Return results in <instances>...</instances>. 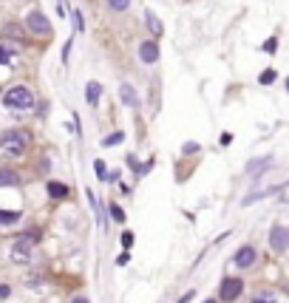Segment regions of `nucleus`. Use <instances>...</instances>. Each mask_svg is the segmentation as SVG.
<instances>
[{"instance_id": "1", "label": "nucleus", "mask_w": 289, "mask_h": 303, "mask_svg": "<svg viewBox=\"0 0 289 303\" xmlns=\"http://www.w3.org/2000/svg\"><path fill=\"white\" fill-rule=\"evenodd\" d=\"M3 105H6L9 111H14V113H26V111H31V108H34V94H31L26 85H14V88H9V91H6V96H3Z\"/></svg>"}, {"instance_id": "2", "label": "nucleus", "mask_w": 289, "mask_h": 303, "mask_svg": "<svg viewBox=\"0 0 289 303\" xmlns=\"http://www.w3.org/2000/svg\"><path fill=\"white\" fill-rule=\"evenodd\" d=\"M28 147V133L26 130H3L0 133V150L9 156H23Z\"/></svg>"}, {"instance_id": "3", "label": "nucleus", "mask_w": 289, "mask_h": 303, "mask_svg": "<svg viewBox=\"0 0 289 303\" xmlns=\"http://www.w3.org/2000/svg\"><path fill=\"white\" fill-rule=\"evenodd\" d=\"M241 292H244V281H241V278H233V275H227L219 286V298L227 301V303L236 301V298H241Z\"/></svg>"}, {"instance_id": "4", "label": "nucleus", "mask_w": 289, "mask_h": 303, "mask_svg": "<svg viewBox=\"0 0 289 303\" xmlns=\"http://www.w3.org/2000/svg\"><path fill=\"white\" fill-rule=\"evenodd\" d=\"M270 247L272 252H287L289 250V227L278 224L270 230Z\"/></svg>"}, {"instance_id": "5", "label": "nucleus", "mask_w": 289, "mask_h": 303, "mask_svg": "<svg viewBox=\"0 0 289 303\" xmlns=\"http://www.w3.org/2000/svg\"><path fill=\"white\" fill-rule=\"evenodd\" d=\"M31 238H26V235H23V238H17V241L11 244V261H14V264H28V261H31Z\"/></svg>"}, {"instance_id": "6", "label": "nucleus", "mask_w": 289, "mask_h": 303, "mask_svg": "<svg viewBox=\"0 0 289 303\" xmlns=\"http://www.w3.org/2000/svg\"><path fill=\"white\" fill-rule=\"evenodd\" d=\"M26 26L34 31V34H48L51 31V26H48V17H45L43 11H31L26 17Z\"/></svg>"}, {"instance_id": "7", "label": "nucleus", "mask_w": 289, "mask_h": 303, "mask_svg": "<svg viewBox=\"0 0 289 303\" xmlns=\"http://www.w3.org/2000/svg\"><path fill=\"white\" fill-rule=\"evenodd\" d=\"M255 258H258V252H255V247H241V250L236 252V267L238 269H247V267H253Z\"/></svg>"}, {"instance_id": "8", "label": "nucleus", "mask_w": 289, "mask_h": 303, "mask_svg": "<svg viewBox=\"0 0 289 303\" xmlns=\"http://www.w3.org/2000/svg\"><path fill=\"white\" fill-rule=\"evenodd\" d=\"M139 60L148 62V65L150 62H156L159 60V45L156 43H142L139 45Z\"/></svg>"}, {"instance_id": "9", "label": "nucleus", "mask_w": 289, "mask_h": 303, "mask_svg": "<svg viewBox=\"0 0 289 303\" xmlns=\"http://www.w3.org/2000/svg\"><path fill=\"white\" fill-rule=\"evenodd\" d=\"M99 94H102V85L99 82H88L85 85V102L94 108V105H99Z\"/></svg>"}, {"instance_id": "10", "label": "nucleus", "mask_w": 289, "mask_h": 303, "mask_svg": "<svg viewBox=\"0 0 289 303\" xmlns=\"http://www.w3.org/2000/svg\"><path fill=\"white\" fill-rule=\"evenodd\" d=\"M45 190H48V196H51V199H65V196H68V184L48 182V184H45Z\"/></svg>"}, {"instance_id": "11", "label": "nucleus", "mask_w": 289, "mask_h": 303, "mask_svg": "<svg viewBox=\"0 0 289 303\" xmlns=\"http://www.w3.org/2000/svg\"><path fill=\"white\" fill-rule=\"evenodd\" d=\"M119 96H122V102L128 105V108H136V105H139V99H136V91H133L131 85H122V88H119Z\"/></svg>"}, {"instance_id": "12", "label": "nucleus", "mask_w": 289, "mask_h": 303, "mask_svg": "<svg viewBox=\"0 0 289 303\" xmlns=\"http://www.w3.org/2000/svg\"><path fill=\"white\" fill-rule=\"evenodd\" d=\"M20 176L14 170H0V187H17Z\"/></svg>"}, {"instance_id": "13", "label": "nucleus", "mask_w": 289, "mask_h": 303, "mask_svg": "<svg viewBox=\"0 0 289 303\" xmlns=\"http://www.w3.org/2000/svg\"><path fill=\"white\" fill-rule=\"evenodd\" d=\"M145 20H148V28H150V31L162 37V31H165V26H162V20H159L156 14H153V11H145Z\"/></svg>"}, {"instance_id": "14", "label": "nucleus", "mask_w": 289, "mask_h": 303, "mask_svg": "<svg viewBox=\"0 0 289 303\" xmlns=\"http://www.w3.org/2000/svg\"><path fill=\"white\" fill-rule=\"evenodd\" d=\"M20 221V213H9V210H0V227H11Z\"/></svg>"}, {"instance_id": "15", "label": "nucleus", "mask_w": 289, "mask_h": 303, "mask_svg": "<svg viewBox=\"0 0 289 303\" xmlns=\"http://www.w3.org/2000/svg\"><path fill=\"white\" fill-rule=\"evenodd\" d=\"M119 142H125V133L122 130H114V133H108V136L102 139V147H114V145H119Z\"/></svg>"}, {"instance_id": "16", "label": "nucleus", "mask_w": 289, "mask_h": 303, "mask_svg": "<svg viewBox=\"0 0 289 303\" xmlns=\"http://www.w3.org/2000/svg\"><path fill=\"white\" fill-rule=\"evenodd\" d=\"M3 37H14V40H20V37H23V28H20L17 23H11V26L3 28Z\"/></svg>"}, {"instance_id": "17", "label": "nucleus", "mask_w": 289, "mask_h": 303, "mask_svg": "<svg viewBox=\"0 0 289 303\" xmlns=\"http://www.w3.org/2000/svg\"><path fill=\"white\" fill-rule=\"evenodd\" d=\"M108 207H111V218L122 224V221H125V213H122V207H119V204H108Z\"/></svg>"}, {"instance_id": "18", "label": "nucleus", "mask_w": 289, "mask_h": 303, "mask_svg": "<svg viewBox=\"0 0 289 303\" xmlns=\"http://www.w3.org/2000/svg\"><path fill=\"white\" fill-rule=\"evenodd\" d=\"M108 6L114 11H125L128 6H131V0H108Z\"/></svg>"}, {"instance_id": "19", "label": "nucleus", "mask_w": 289, "mask_h": 303, "mask_svg": "<svg viewBox=\"0 0 289 303\" xmlns=\"http://www.w3.org/2000/svg\"><path fill=\"white\" fill-rule=\"evenodd\" d=\"M258 82H261V85H270V82H275V71H264L261 77H258Z\"/></svg>"}, {"instance_id": "20", "label": "nucleus", "mask_w": 289, "mask_h": 303, "mask_svg": "<svg viewBox=\"0 0 289 303\" xmlns=\"http://www.w3.org/2000/svg\"><path fill=\"white\" fill-rule=\"evenodd\" d=\"M94 170H96V176H99V179H105V176H108L105 162H102V159H96V162H94Z\"/></svg>"}, {"instance_id": "21", "label": "nucleus", "mask_w": 289, "mask_h": 303, "mask_svg": "<svg viewBox=\"0 0 289 303\" xmlns=\"http://www.w3.org/2000/svg\"><path fill=\"white\" fill-rule=\"evenodd\" d=\"M275 48H278V40H275V37H270V40L264 43V48H261V51H267V54H275Z\"/></svg>"}, {"instance_id": "22", "label": "nucleus", "mask_w": 289, "mask_h": 303, "mask_svg": "<svg viewBox=\"0 0 289 303\" xmlns=\"http://www.w3.org/2000/svg\"><path fill=\"white\" fill-rule=\"evenodd\" d=\"M193 298H196V289H187V292H184V295H182V298H179L176 303H190Z\"/></svg>"}, {"instance_id": "23", "label": "nucleus", "mask_w": 289, "mask_h": 303, "mask_svg": "<svg viewBox=\"0 0 289 303\" xmlns=\"http://www.w3.org/2000/svg\"><path fill=\"white\" fill-rule=\"evenodd\" d=\"M250 303H275V301H272V295H255Z\"/></svg>"}, {"instance_id": "24", "label": "nucleus", "mask_w": 289, "mask_h": 303, "mask_svg": "<svg viewBox=\"0 0 289 303\" xmlns=\"http://www.w3.org/2000/svg\"><path fill=\"white\" fill-rule=\"evenodd\" d=\"M11 60V54H9V48H3V45H0V65H6V62Z\"/></svg>"}, {"instance_id": "25", "label": "nucleus", "mask_w": 289, "mask_h": 303, "mask_svg": "<svg viewBox=\"0 0 289 303\" xmlns=\"http://www.w3.org/2000/svg\"><path fill=\"white\" fill-rule=\"evenodd\" d=\"M131 244H133V233H122V247L131 250Z\"/></svg>"}, {"instance_id": "26", "label": "nucleus", "mask_w": 289, "mask_h": 303, "mask_svg": "<svg viewBox=\"0 0 289 303\" xmlns=\"http://www.w3.org/2000/svg\"><path fill=\"white\" fill-rule=\"evenodd\" d=\"M11 295V286L9 284H0V301H3V298H9Z\"/></svg>"}, {"instance_id": "27", "label": "nucleus", "mask_w": 289, "mask_h": 303, "mask_svg": "<svg viewBox=\"0 0 289 303\" xmlns=\"http://www.w3.org/2000/svg\"><path fill=\"white\" fill-rule=\"evenodd\" d=\"M125 162H128V167H131V170H139V162H136V156H128Z\"/></svg>"}, {"instance_id": "28", "label": "nucleus", "mask_w": 289, "mask_h": 303, "mask_svg": "<svg viewBox=\"0 0 289 303\" xmlns=\"http://www.w3.org/2000/svg\"><path fill=\"white\" fill-rule=\"evenodd\" d=\"M71 303H91V298H85V295H77V298H71Z\"/></svg>"}, {"instance_id": "29", "label": "nucleus", "mask_w": 289, "mask_h": 303, "mask_svg": "<svg viewBox=\"0 0 289 303\" xmlns=\"http://www.w3.org/2000/svg\"><path fill=\"white\" fill-rule=\"evenodd\" d=\"M182 150H184V153H196V150H199V145H193V142H190V145H184Z\"/></svg>"}, {"instance_id": "30", "label": "nucleus", "mask_w": 289, "mask_h": 303, "mask_svg": "<svg viewBox=\"0 0 289 303\" xmlns=\"http://www.w3.org/2000/svg\"><path fill=\"white\" fill-rule=\"evenodd\" d=\"M233 142V133H221V145H230Z\"/></svg>"}, {"instance_id": "31", "label": "nucleus", "mask_w": 289, "mask_h": 303, "mask_svg": "<svg viewBox=\"0 0 289 303\" xmlns=\"http://www.w3.org/2000/svg\"><path fill=\"white\" fill-rule=\"evenodd\" d=\"M74 23H77V28H79V31H82V14H79V11H77V14H74Z\"/></svg>"}, {"instance_id": "32", "label": "nucleus", "mask_w": 289, "mask_h": 303, "mask_svg": "<svg viewBox=\"0 0 289 303\" xmlns=\"http://www.w3.org/2000/svg\"><path fill=\"white\" fill-rule=\"evenodd\" d=\"M281 196H284V201H289V184L284 187V193H281Z\"/></svg>"}, {"instance_id": "33", "label": "nucleus", "mask_w": 289, "mask_h": 303, "mask_svg": "<svg viewBox=\"0 0 289 303\" xmlns=\"http://www.w3.org/2000/svg\"><path fill=\"white\" fill-rule=\"evenodd\" d=\"M204 303H216V298H207V301H204Z\"/></svg>"}, {"instance_id": "34", "label": "nucleus", "mask_w": 289, "mask_h": 303, "mask_svg": "<svg viewBox=\"0 0 289 303\" xmlns=\"http://www.w3.org/2000/svg\"><path fill=\"white\" fill-rule=\"evenodd\" d=\"M287 91H289V79H287Z\"/></svg>"}]
</instances>
